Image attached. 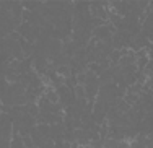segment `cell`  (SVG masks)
Segmentation results:
<instances>
[]
</instances>
